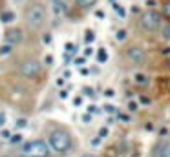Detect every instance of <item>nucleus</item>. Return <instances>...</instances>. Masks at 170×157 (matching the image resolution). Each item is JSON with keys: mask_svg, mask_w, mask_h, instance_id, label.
I'll use <instances>...</instances> for the list:
<instances>
[{"mask_svg": "<svg viewBox=\"0 0 170 157\" xmlns=\"http://www.w3.org/2000/svg\"><path fill=\"white\" fill-rule=\"evenodd\" d=\"M48 143H49V148L59 154H68L73 146V139H71L70 132H66V130H53L48 135Z\"/></svg>", "mask_w": 170, "mask_h": 157, "instance_id": "obj_1", "label": "nucleus"}, {"mask_svg": "<svg viewBox=\"0 0 170 157\" xmlns=\"http://www.w3.org/2000/svg\"><path fill=\"white\" fill-rule=\"evenodd\" d=\"M20 152L24 157H48L49 154V146L46 145V141L42 139H33L27 141L20 146Z\"/></svg>", "mask_w": 170, "mask_h": 157, "instance_id": "obj_2", "label": "nucleus"}, {"mask_svg": "<svg viewBox=\"0 0 170 157\" xmlns=\"http://www.w3.org/2000/svg\"><path fill=\"white\" fill-rule=\"evenodd\" d=\"M26 20H27V26H29V27L40 29V27L46 24V9H44L42 5H31V7L27 9Z\"/></svg>", "mask_w": 170, "mask_h": 157, "instance_id": "obj_3", "label": "nucleus"}, {"mask_svg": "<svg viewBox=\"0 0 170 157\" xmlns=\"http://www.w3.org/2000/svg\"><path fill=\"white\" fill-rule=\"evenodd\" d=\"M18 71L22 77L26 79H35L42 73V62L37 60V59H27V60H22L20 66H18Z\"/></svg>", "mask_w": 170, "mask_h": 157, "instance_id": "obj_4", "label": "nucleus"}, {"mask_svg": "<svg viewBox=\"0 0 170 157\" xmlns=\"http://www.w3.org/2000/svg\"><path fill=\"white\" fill-rule=\"evenodd\" d=\"M139 24L146 31H156L161 26V15L157 11H154V9H148L139 16Z\"/></svg>", "mask_w": 170, "mask_h": 157, "instance_id": "obj_5", "label": "nucleus"}, {"mask_svg": "<svg viewBox=\"0 0 170 157\" xmlns=\"http://www.w3.org/2000/svg\"><path fill=\"white\" fill-rule=\"evenodd\" d=\"M126 57H128V60H130L132 64H145V62H146V51H145V48H141V46H132V48H128Z\"/></svg>", "mask_w": 170, "mask_h": 157, "instance_id": "obj_6", "label": "nucleus"}, {"mask_svg": "<svg viewBox=\"0 0 170 157\" xmlns=\"http://www.w3.org/2000/svg\"><path fill=\"white\" fill-rule=\"evenodd\" d=\"M5 42H9V44H20L22 42V31L18 29V27H11V29H7V33H5Z\"/></svg>", "mask_w": 170, "mask_h": 157, "instance_id": "obj_7", "label": "nucleus"}, {"mask_svg": "<svg viewBox=\"0 0 170 157\" xmlns=\"http://www.w3.org/2000/svg\"><path fill=\"white\" fill-rule=\"evenodd\" d=\"M134 82L137 84V86H141V88H145V86H148V75L146 73H143V71H136L134 73Z\"/></svg>", "mask_w": 170, "mask_h": 157, "instance_id": "obj_8", "label": "nucleus"}, {"mask_svg": "<svg viewBox=\"0 0 170 157\" xmlns=\"http://www.w3.org/2000/svg\"><path fill=\"white\" fill-rule=\"evenodd\" d=\"M15 18H16L15 11H2V13H0V22H4V24L15 22Z\"/></svg>", "mask_w": 170, "mask_h": 157, "instance_id": "obj_9", "label": "nucleus"}, {"mask_svg": "<svg viewBox=\"0 0 170 157\" xmlns=\"http://www.w3.org/2000/svg\"><path fill=\"white\" fill-rule=\"evenodd\" d=\"M97 0H75V5L81 7V9H90Z\"/></svg>", "mask_w": 170, "mask_h": 157, "instance_id": "obj_10", "label": "nucleus"}, {"mask_svg": "<svg viewBox=\"0 0 170 157\" xmlns=\"http://www.w3.org/2000/svg\"><path fill=\"white\" fill-rule=\"evenodd\" d=\"M126 37H128L126 29H117V33H115V40H117V42H125Z\"/></svg>", "mask_w": 170, "mask_h": 157, "instance_id": "obj_11", "label": "nucleus"}, {"mask_svg": "<svg viewBox=\"0 0 170 157\" xmlns=\"http://www.w3.org/2000/svg\"><path fill=\"white\" fill-rule=\"evenodd\" d=\"M11 51H13V44L5 42V44H2V46H0V55H9Z\"/></svg>", "mask_w": 170, "mask_h": 157, "instance_id": "obj_12", "label": "nucleus"}, {"mask_svg": "<svg viewBox=\"0 0 170 157\" xmlns=\"http://www.w3.org/2000/svg\"><path fill=\"white\" fill-rule=\"evenodd\" d=\"M161 37L170 42V24H165V26L161 27Z\"/></svg>", "mask_w": 170, "mask_h": 157, "instance_id": "obj_13", "label": "nucleus"}, {"mask_svg": "<svg viewBox=\"0 0 170 157\" xmlns=\"http://www.w3.org/2000/svg\"><path fill=\"white\" fill-rule=\"evenodd\" d=\"M159 157H170V143H168V145H165V146L161 148V152H159Z\"/></svg>", "mask_w": 170, "mask_h": 157, "instance_id": "obj_14", "label": "nucleus"}, {"mask_svg": "<svg viewBox=\"0 0 170 157\" xmlns=\"http://www.w3.org/2000/svg\"><path fill=\"white\" fill-rule=\"evenodd\" d=\"M103 108H104V113H108V115H110V113H115V112H117L114 104H104Z\"/></svg>", "mask_w": 170, "mask_h": 157, "instance_id": "obj_15", "label": "nucleus"}, {"mask_svg": "<svg viewBox=\"0 0 170 157\" xmlns=\"http://www.w3.org/2000/svg\"><path fill=\"white\" fill-rule=\"evenodd\" d=\"M128 110L134 113V112H137V110H139V104H137L136 101H130V102H128Z\"/></svg>", "mask_w": 170, "mask_h": 157, "instance_id": "obj_16", "label": "nucleus"}, {"mask_svg": "<svg viewBox=\"0 0 170 157\" xmlns=\"http://www.w3.org/2000/svg\"><path fill=\"white\" fill-rule=\"evenodd\" d=\"M114 9L117 11V15H119V16H125V15H126V11H125V9L119 5V4H114Z\"/></svg>", "mask_w": 170, "mask_h": 157, "instance_id": "obj_17", "label": "nucleus"}, {"mask_svg": "<svg viewBox=\"0 0 170 157\" xmlns=\"http://www.w3.org/2000/svg\"><path fill=\"white\" fill-rule=\"evenodd\" d=\"M114 95H115V90H112V88H106L104 90V97L106 99H114Z\"/></svg>", "mask_w": 170, "mask_h": 157, "instance_id": "obj_18", "label": "nucleus"}, {"mask_svg": "<svg viewBox=\"0 0 170 157\" xmlns=\"http://www.w3.org/2000/svg\"><path fill=\"white\" fill-rule=\"evenodd\" d=\"M0 137L5 139V141H9V139H11V132H9V130H2V132H0Z\"/></svg>", "mask_w": 170, "mask_h": 157, "instance_id": "obj_19", "label": "nucleus"}, {"mask_svg": "<svg viewBox=\"0 0 170 157\" xmlns=\"http://www.w3.org/2000/svg\"><path fill=\"white\" fill-rule=\"evenodd\" d=\"M22 139H24V137H22L20 134H15V135H11L9 141H11V143H22Z\"/></svg>", "mask_w": 170, "mask_h": 157, "instance_id": "obj_20", "label": "nucleus"}, {"mask_svg": "<svg viewBox=\"0 0 170 157\" xmlns=\"http://www.w3.org/2000/svg\"><path fill=\"white\" fill-rule=\"evenodd\" d=\"M26 126H27L26 119H16V128H26Z\"/></svg>", "mask_w": 170, "mask_h": 157, "instance_id": "obj_21", "label": "nucleus"}, {"mask_svg": "<svg viewBox=\"0 0 170 157\" xmlns=\"http://www.w3.org/2000/svg\"><path fill=\"white\" fill-rule=\"evenodd\" d=\"M97 57H99V60H101V62H104V60H106V51H104V49L101 48V49H99V55H97Z\"/></svg>", "mask_w": 170, "mask_h": 157, "instance_id": "obj_22", "label": "nucleus"}, {"mask_svg": "<svg viewBox=\"0 0 170 157\" xmlns=\"http://www.w3.org/2000/svg\"><path fill=\"white\" fill-rule=\"evenodd\" d=\"M44 64H46V66H53V57H51V55H46V57H44Z\"/></svg>", "mask_w": 170, "mask_h": 157, "instance_id": "obj_23", "label": "nucleus"}, {"mask_svg": "<svg viewBox=\"0 0 170 157\" xmlns=\"http://www.w3.org/2000/svg\"><path fill=\"white\" fill-rule=\"evenodd\" d=\"M101 139H103V137H99V135H97L95 139H92V143H90V145L95 148V146H99V145H101Z\"/></svg>", "mask_w": 170, "mask_h": 157, "instance_id": "obj_24", "label": "nucleus"}, {"mask_svg": "<svg viewBox=\"0 0 170 157\" xmlns=\"http://www.w3.org/2000/svg\"><path fill=\"white\" fill-rule=\"evenodd\" d=\"M163 13H165V16H170V2H167L163 5Z\"/></svg>", "mask_w": 170, "mask_h": 157, "instance_id": "obj_25", "label": "nucleus"}, {"mask_svg": "<svg viewBox=\"0 0 170 157\" xmlns=\"http://www.w3.org/2000/svg\"><path fill=\"white\" fill-rule=\"evenodd\" d=\"M92 40H93V31L88 29V31H86V42H92Z\"/></svg>", "mask_w": 170, "mask_h": 157, "instance_id": "obj_26", "label": "nucleus"}, {"mask_svg": "<svg viewBox=\"0 0 170 157\" xmlns=\"http://www.w3.org/2000/svg\"><path fill=\"white\" fill-rule=\"evenodd\" d=\"M75 62H77V66H84V64H86V57H79Z\"/></svg>", "mask_w": 170, "mask_h": 157, "instance_id": "obj_27", "label": "nucleus"}, {"mask_svg": "<svg viewBox=\"0 0 170 157\" xmlns=\"http://www.w3.org/2000/svg\"><path fill=\"white\" fill-rule=\"evenodd\" d=\"M81 119H82V121H84V123L88 124V123L92 121V115H90V113H82V117H81Z\"/></svg>", "mask_w": 170, "mask_h": 157, "instance_id": "obj_28", "label": "nucleus"}, {"mask_svg": "<svg viewBox=\"0 0 170 157\" xmlns=\"http://www.w3.org/2000/svg\"><path fill=\"white\" fill-rule=\"evenodd\" d=\"M0 126H2V128L5 126V113H4V112H0Z\"/></svg>", "mask_w": 170, "mask_h": 157, "instance_id": "obj_29", "label": "nucleus"}, {"mask_svg": "<svg viewBox=\"0 0 170 157\" xmlns=\"http://www.w3.org/2000/svg\"><path fill=\"white\" fill-rule=\"evenodd\" d=\"M108 135V128H101L99 130V137H106Z\"/></svg>", "mask_w": 170, "mask_h": 157, "instance_id": "obj_30", "label": "nucleus"}, {"mask_svg": "<svg viewBox=\"0 0 170 157\" xmlns=\"http://www.w3.org/2000/svg\"><path fill=\"white\" fill-rule=\"evenodd\" d=\"M161 53H163V55H170V46H165V48L161 49Z\"/></svg>", "mask_w": 170, "mask_h": 157, "instance_id": "obj_31", "label": "nucleus"}, {"mask_svg": "<svg viewBox=\"0 0 170 157\" xmlns=\"http://www.w3.org/2000/svg\"><path fill=\"white\" fill-rule=\"evenodd\" d=\"M95 16H99V18H104V13L99 9V11H95Z\"/></svg>", "mask_w": 170, "mask_h": 157, "instance_id": "obj_32", "label": "nucleus"}, {"mask_svg": "<svg viewBox=\"0 0 170 157\" xmlns=\"http://www.w3.org/2000/svg\"><path fill=\"white\" fill-rule=\"evenodd\" d=\"M66 97H68V90H62L60 91V99H66Z\"/></svg>", "mask_w": 170, "mask_h": 157, "instance_id": "obj_33", "label": "nucleus"}, {"mask_svg": "<svg viewBox=\"0 0 170 157\" xmlns=\"http://www.w3.org/2000/svg\"><path fill=\"white\" fill-rule=\"evenodd\" d=\"M95 108H97V106H93V104H90V106H88V112H90V113H95Z\"/></svg>", "mask_w": 170, "mask_h": 157, "instance_id": "obj_34", "label": "nucleus"}, {"mask_svg": "<svg viewBox=\"0 0 170 157\" xmlns=\"http://www.w3.org/2000/svg\"><path fill=\"white\" fill-rule=\"evenodd\" d=\"M92 53H93V49H92V48H86V51H84V55L88 57V55H92Z\"/></svg>", "mask_w": 170, "mask_h": 157, "instance_id": "obj_35", "label": "nucleus"}, {"mask_svg": "<svg viewBox=\"0 0 170 157\" xmlns=\"http://www.w3.org/2000/svg\"><path fill=\"white\" fill-rule=\"evenodd\" d=\"M44 42H46V44H49V42H51V37H49V35H46V37H44Z\"/></svg>", "mask_w": 170, "mask_h": 157, "instance_id": "obj_36", "label": "nucleus"}, {"mask_svg": "<svg viewBox=\"0 0 170 157\" xmlns=\"http://www.w3.org/2000/svg\"><path fill=\"white\" fill-rule=\"evenodd\" d=\"M84 91H86V95H93V93H92V91H93L92 88H84Z\"/></svg>", "mask_w": 170, "mask_h": 157, "instance_id": "obj_37", "label": "nucleus"}, {"mask_svg": "<svg viewBox=\"0 0 170 157\" xmlns=\"http://www.w3.org/2000/svg\"><path fill=\"white\" fill-rule=\"evenodd\" d=\"M57 84H59V86H62V84H64V77H60V79L57 80Z\"/></svg>", "mask_w": 170, "mask_h": 157, "instance_id": "obj_38", "label": "nucleus"}, {"mask_svg": "<svg viewBox=\"0 0 170 157\" xmlns=\"http://www.w3.org/2000/svg\"><path fill=\"white\" fill-rule=\"evenodd\" d=\"M139 101H141V102H145V104H148V102H150V101H148V99H146V97H141V99H139Z\"/></svg>", "mask_w": 170, "mask_h": 157, "instance_id": "obj_39", "label": "nucleus"}, {"mask_svg": "<svg viewBox=\"0 0 170 157\" xmlns=\"http://www.w3.org/2000/svg\"><path fill=\"white\" fill-rule=\"evenodd\" d=\"M121 119H123L125 123H128V121H130V117H128V115H121Z\"/></svg>", "mask_w": 170, "mask_h": 157, "instance_id": "obj_40", "label": "nucleus"}, {"mask_svg": "<svg viewBox=\"0 0 170 157\" xmlns=\"http://www.w3.org/2000/svg\"><path fill=\"white\" fill-rule=\"evenodd\" d=\"M167 88L170 90V79H167Z\"/></svg>", "mask_w": 170, "mask_h": 157, "instance_id": "obj_41", "label": "nucleus"}, {"mask_svg": "<svg viewBox=\"0 0 170 157\" xmlns=\"http://www.w3.org/2000/svg\"><path fill=\"white\" fill-rule=\"evenodd\" d=\"M82 157H95V155H92V154H86V155H82Z\"/></svg>", "mask_w": 170, "mask_h": 157, "instance_id": "obj_42", "label": "nucleus"}, {"mask_svg": "<svg viewBox=\"0 0 170 157\" xmlns=\"http://www.w3.org/2000/svg\"><path fill=\"white\" fill-rule=\"evenodd\" d=\"M167 66H168V70H170V59H168V62H167Z\"/></svg>", "mask_w": 170, "mask_h": 157, "instance_id": "obj_43", "label": "nucleus"}, {"mask_svg": "<svg viewBox=\"0 0 170 157\" xmlns=\"http://www.w3.org/2000/svg\"><path fill=\"white\" fill-rule=\"evenodd\" d=\"M5 157H7V155H5Z\"/></svg>", "mask_w": 170, "mask_h": 157, "instance_id": "obj_44", "label": "nucleus"}]
</instances>
